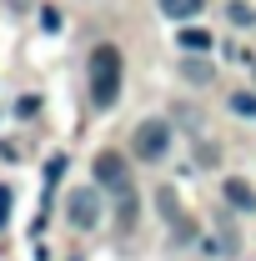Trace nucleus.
<instances>
[{
    "label": "nucleus",
    "mask_w": 256,
    "mask_h": 261,
    "mask_svg": "<svg viewBox=\"0 0 256 261\" xmlns=\"http://www.w3.org/2000/svg\"><path fill=\"white\" fill-rule=\"evenodd\" d=\"M96 181L116 196V211H121V226L136 221V186H131V166L116 156V151H100L96 156Z\"/></svg>",
    "instance_id": "obj_1"
},
{
    "label": "nucleus",
    "mask_w": 256,
    "mask_h": 261,
    "mask_svg": "<svg viewBox=\"0 0 256 261\" xmlns=\"http://www.w3.org/2000/svg\"><path fill=\"white\" fill-rule=\"evenodd\" d=\"M91 96H96V106H116V96H121V50L116 45L91 50Z\"/></svg>",
    "instance_id": "obj_2"
},
{
    "label": "nucleus",
    "mask_w": 256,
    "mask_h": 261,
    "mask_svg": "<svg viewBox=\"0 0 256 261\" xmlns=\"http://www.w3.org/2000/svg\"><path fill=\"white\" fill-rule=\"evenodd\" d=\"M166 141H171L166 121H146V126H136V136H131V146H136L141 161H161L166 156Z\"/></svg>",
    "instance_id": "obj_3"
},
{
    "label": "nucleus",
    "mask_w": 256,
    "mask_h": 261,
    "mask_svg": "<svg viewBox=\"0 0 256 261\" xmlns=\"http://www.w3.org/2000/svg\"><path fill=\"white\" fill-rule=\"evenodd\" d=\"M65 211H70V221H75L81 231L100 221V201H96V191H70V206H65Z\"/></svg>",
    "instance_id": "obj_4"
},
{
    "label": "nucleus",
    "mask_w": 256,
    "mask_h": 261,
    "mask_svg": "<svg viewBox=\"0 0 256 261\" xmlns=\"http://www.w3.org/2000/svg\"><path fill=\"white\" fill-rule=\"evenodd\" d=\"M226 201H231L236 211H251V206H256V191L241 181V176H226Z\"/></svg>",
    "instance_id": "obj_5"
},
{
    "label": "nucleus",
    "mask_w": 256,
    "mask_h": 261,
    "mask_svg": "<svg viewBox=\"0 0 256 261\" xmlns=\"http://www.w3.org/2000/svg\"><path fill=\"white\" fill-rule=\"evenodd\" d=\"M201 5H206V0H161V10H166L171 20H186V15H201Z\"/></svg>",
    "instance_id": "obj_6"
},
{
    "label": "nucleus",
    "mask_w": 256,
    "mask_h": 261,
    "mask_svg": "<svg viewBox=\"0 0 256 261\" xmlns=\"http://www.w3.org/2000/svg\"><path fill=\"white\" fill-rule=\"evenodd\" d=\"M211 45V35L201 31V25H191V31H181V50H206Z\"/></svg>",
    "instance_id": "obj_7"
},
{
    "label": "nucleus",
    "mask_w": 256,
    "mask_h": 261,
    "mask_svg": "<svg viewBox=\"0 0 256 261\" xmlns=\"http://www.w3.org/2000/svg\"><path fill=\"white\" fill-rule=\"evenodd\" d=\"M231 111H241V116H256V96L236 91V96H231Z\"/></svg>",
    "instance_id": "obj_8"
},
{
    "label": "nucleus",
    "mask_w": 256,
    "mask_h": 261,
    "mask_svg": "<svg viewBox=\"0 0 256 261\" xmlns=\"http://www.w3.org/2000/svg\"><path fill=\"white\" fill-rule=\"evenodd\" d=\"M186 75H191V81H211V70H206L201 61H191V65H186Z\"/></svg>",
    "instance_id": "obj_9"
},
{
    "label": "nucleus",
    "mask_w": 256,
    "mask_h": 261,
    "mask_svg": "<svg viewBox=\"0 0 256 261\" xmlns=\"http://www.w3.org/2000/svg\"><path fill=\"white\" fill-rule=\"evenodd\" d=\"M5 216H10V191L0 186V226H5Z\"/></svg>",
    "instance_id": "obj_10"
}]
</instances>
